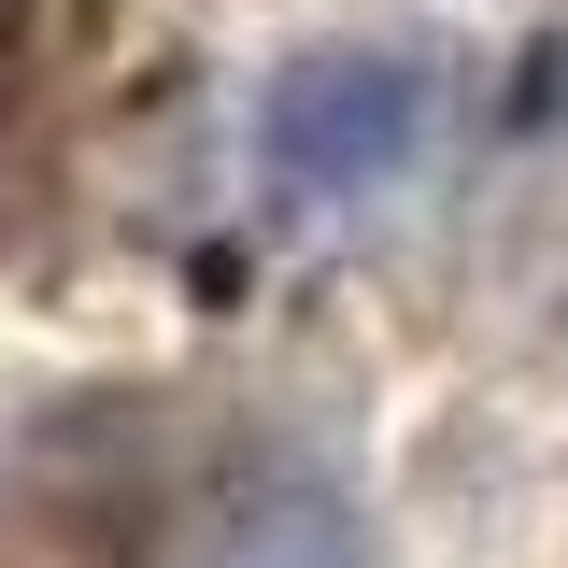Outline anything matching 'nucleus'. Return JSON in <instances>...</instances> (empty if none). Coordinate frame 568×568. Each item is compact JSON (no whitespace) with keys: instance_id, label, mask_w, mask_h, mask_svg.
Here are the masks:
<instances>
[{"instance_id":"f257e3e1","label":"nucleus","mask_w":568,"mask_h":568,"mask_svg":"<svg viewBox=\"0 0 568 568\" xmlns=\"http://www.w3.org/2000/svg\"><path fill=\"white\" fill-rule=\"evenodd\" d=\"M426 142H440V71H426L413 43H327V58L284 71L271 114H256V156H271L284 213H355V200H384Z\"/></svg>"},{"instance_id":"7ed1b4c3","label":"nucleus","mask_w":568,"mask_h":568,"mask_svg":"<svg viewBox=\"0 0 568 568\" xmlns=\"http://www.w3.org/2000/svg\"><path fill=\"white\" fill-rule=\"evenodd\" d=\"M213 568H369V526H355L342 484L284 469V484H256V511L227 526V555H213Z\"/></svg>"},{"instance_id":"f03ea898","label":"nucleus","mask_w":568,"mask_h":568,"mask_svg":"<svg viewBox=\"0 0 568 568\" xmlns=\"http://www.w3.org/2000/svg\"><path fill=\"white\" fill-rule=\"evenodd\" d=\"M85 29H100V0H0V213L58 171L71 85H85Z\"/></svg>"}]
</instances>
